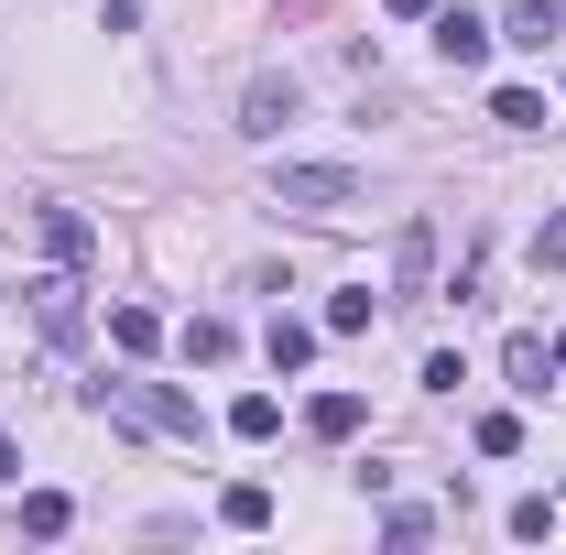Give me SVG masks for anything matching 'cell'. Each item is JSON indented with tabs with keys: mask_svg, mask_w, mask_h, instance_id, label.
<instances>
[{
	"mask_svg": "<svg viewBox=\"0 0 566 555\" xmlns=\"http://www.w3.org/2000/svg\"><path fill=\"white\" fill-rule=\"evenodd\" d=\"M87 404L120 415V425H142V436H186V447H197V425H208L175 381H132V370H120V381H87Z\"/></svg>",
	"mask_w": 566,
	"mask_h": 555,
	"instance_id": "cell-1",
	"label": "cell"
},
{
	"mask_svg": "<svg viewBox=\"0 0 566 555\" xmlns=\"http://www.w3.org/2000/svg\"><path fill=\"white\" fill-rule=\"evenodd\" d=\"M273 208L349 218V208H370V175H349V164H283V175H273Z\"/></svg>",
	"mask_w": 566,
	"mask_h": 555,
	"instance_id": "cell-2",
	"label": "cell"
},
{
	"mask_svg": "<svg viewBox=\"0 0 566 555\" xmlns=\"http://www.w3.org/2000/svg\"><path fill=\"white\" fill-rule=\"evenodd\" d=\"M294 109H305V87H294V76H251V98H240V132H251V142H273Z\"/></svg>",
	"mask_w": 566,
	"mask_h": 555,
	"instance_id": "cell-3",
	"label": "cell"
},
{
	"mask_svg": "<svg viewBox=\"0 0 566 555\" xmlns=\"http://www.w3.org/2000/svg\"><path fill=\"white\" fill-rule=\"evenodd\" d=\"M33 327H44V338H55V348H66L76 327H87V305H76V273H66V262H55V273L33 283Z\"/></svg>",
	"mask_w": 566,
	"mask_h": 555,
	"instance_id": "cell-4",
	"label": "cell"
},
{
	"mask_svg": "<svg viewBox=\"0 0 566 555\" xmlns=\"http://www.w3.org/2000/svg\"><path fill=\"white\" fill-rule=\"evenodd\" d=\"M436 55H447V66H491V22L458 11V0H436Z\"/></svg>",
	"mask_w": 566,
	"mask_h": 555,
	"instance_id": "cell-5",
	"label": "cell"
},
{
	"mask_svg": "<svg viewBox=\"0 0 566 555\" xmlns=\"http://www.w3.org/2000/svg\"><path fill=\"white\" fill-rule=\"evenodd\" d=\"M424 283H436V229L403 218V229H392V294H424Z\"/></svg>",
	"mask_w": 566,
	"mask_h": 555,
	"instance_id": "cell-6",
	"label": "cell"
},
{
	"mask_svg": "<svg viewBox=\"0 0 566 555\" xmlns=\"http://www.w3.org/2000/svg\"><path fill=\"white\" fill-rule=\"evenodd\" d=\"M359 425H370V404H359V392H316V404H305V436H316V447H349Z\"/></svg>",
	"mask_w": 566,
	"mask_h": 555,
	"instance_id": "cell-7",
	"label": "cell"
},
{
	"mask_svg": "<svg viewBox=\"0 0 566 555\" xmlns=\"http://www.w3.org/2000/svg\"><path fill=\"white\" fill-rule=\"evenodd\" d=\"M87 251H98V229H87L76 208H44V262H66V273H76Z\"/></svg>",
	"mask_w": 566,
	"mask_h": 555,
	"instance_id": "cell-8",
	"label": "cell"
},
{
	"mask_svg": "<svg viewBox=\"0 0 566 555\" xmlns=\"http://www.w3.org/2000/svg\"><path fill=\"white\" fill-rule=\"evenodd\" d=\"M109 348H120V359H153V348H164V316H153V305H109Z\"/></svg>",
	"mask_w": 566,
	"mask_h": 555,
	"instance_id": "cell-9",
	"label": "cell"
},
{
	"mask_svg": "<svg viewBox=\"0 0 566 555\" xmlns=\"http://www.w3.org/2000/svg\"><path fill=\"white\" fill-rule=\"evenodd\" d=\"M218 523H229V534H262V523H273V490H262V480H229V490H218Z\"/></svg>",
	"mask_w": 566,
	"mask_h": 555,
	"instance_id": "cell-10",
	"label": "cell"
},
{
	"mask_svg": "<svg viewBox=\"0 0 566 555\" xmlns=\"http://www.w3.org/2000/svg\"><path fill=\"white\" fill-rule=\"evenodd\" d=\"M66 523H76V501H66V490H22V534H33V545H55Z\"/></svg>",
	"mask_w": 566,
	"mask_h": 555,
	"instance_id": "cell-11",
	"label": "cell"
},
{
	"mask_svg": "<svg viewBox=\"0 0 566 555\" xmlns=\"http://www.w3.org/2000/svg\"><path fill=\"white\" fill-rule=\"evenodd\" d=\"M501 370H512V392H545V370H556V348H545L534 327H523V338L501 348Z\"/></svg>",
	"mask_w": 566,
	"mask_h": 555,
	"instance_id": "cell-12",
	"label": "cell"
},
{
	"mask_svg": "<svg viewBox=\"0 0 566 555\" xmlns=\"http://www.w3.org/2000/svg\"><path fill=\"white\" fill-rule=\"evenodd\" d=\"M229 436H240V447L283 436V404H273V392H240V404H229Z\"/></svg>",
	"mask_w": 566,
	"mask_h": 555,
	"instance_id": "cell-13",
	"label": "cell"
},
{
	"mask_svg": "<svg viewBox=\"0 0 566 555\" xmlns=\"http://www.w3.org/2000/svg\"><path fill=\"white\" fill-rule=\"evenodd\" d=\"M262 359H273V370H305V359H316V327H305V316H273Z\"/></svg>",
	"mask_w": 566,
	"mask_h": 555,
	"instance_id": "cell-14",
	"label": "cell"
},
{
	"mask_svg": "<svg viewBox=\"0 0 566 555\" xmlns=\"http://www.w3.org/2000/svg\"><path fill=\"white\" fill-rule=\"evenodd\" d=\"M556 22H566V0H512V44H534V55H545V44H556Z\"/></svg>",
	"mask_w": 566,
	"mask_h": 555,
	"instance_id": "cell-15",
	"label": "cell"
},
{
	"mask_svg": "<svg viewBox=\"0 0 566 555\" xmlns=\"http://www.w3.org/2000/svg\"><path fill=\"white\" fill-rule=\"evenodd\" d=\"M491 121H501V132H545V98H534V87H501Z\"/></svg>",
	"mask_w": 566,
	"mask_h": 555,
	"instance_id": "cell-16",
	"label": "cell"
},
{
	"mask_svg": "<svg viewBox=\"0 0 566 555\" xmlns=\"http://www.w3.org/2000/svg\"><path fill=\"white\" fill-rule=\"evenodd\" d=\"M469 436H480V458H512V447H523V415H480Z\"/></svg>",
	"mask_w": 566,
	"mask_h": 555,
	"instance_id": "cell-17",
	"label": "cell"
},
{
	"mask_svg": "<svg viewBox=\"0 0 566 555\" xmlns=\"http://www.w3.org/2000/svg\"><path fill=\"white\" fill-rule=\"evenodd\" d=\"M556 534V501H512V545H545Z\"/></svg>",
	"mask_w": 566,
	"mask_h": 555,
	"instance_id": "cell-18",
	"label": "cell"
},
{
	"mask_svg": "<svg viewBox=\"0 0 566 555\" xmlns=\"http://www.w3.org/2000/svg\"><path fill=\"white\" fill-rule=\"evenodd\" d=\"M370 327V294H327V338H359Z\"/></svg>",
	"mask_w": 566,
	"mask_h": 555,
	"instance_id": "cell-19",
	"label": "cell"
},
{
	"mask_svg": "<svg viewBox=\"0 0 566 555\" xmlns=\"http://www.w3.org/2000/svg\"><path fill=\"white\" fill-rule=\"evenodd\" d=\"M186 359H208V370H218V359H229V327H218V316H197V327H186Z\"/></svg>",
	"mask_w": 566,
	"mask_h": 555,
	"instance_id": "cell-20",
	"label": "cell"
},
{
	"mask_svg": "<svg viewBox=\"0 0 566 555\" xmlns=\"http://www.w3.org/2000/svg\"><path fill=\"white\" fill-rule=\"evenodd\" d=\"M534 262H545V273H566V208L545 218V229H534Z\"/></svg>",
	"mask_w": 566,
	"mask_h": 555,
	"instance_id": "cell-21",
	"label": "cell"
},
{
	"mask_svg": "<svg viewBox=\"0 0 566 555\" xmlns=\"http://www.w3.org/2000/svg\"><path fill=\"white\" fill-rule=\"evenodd\" d=\"M381 11H392V22H436V0H381Z\"/></svg>",
	"mask_w": 566,
	"mask_h": 555,
	"instance_id": "cell-22",
	"label": "cell"
},
{
	"mask_svg": "<svg viewBox=\"0 0 566 555\" xmlns=\"http://www.w3.org/2000/svg\"><path fill=\"white\" fill-rule=\"evenodd\" d=\"M11 480H22V447H11V436H0V490H11Z\"/></svg>",
	"mask_w": 566,
	"mask_h": 555,
	"instance_id": "cell-23",
	"label": "cell"
},
{
	"mask_svg": "<svg viewBox=\"0 0 566 555\" xmlns=\"http://www.w3.org/2000/svg\"><path fill=\"white\" fill-rule=\"evenodd\" d=\"M556 370H566V338H556Z\"/></svg>",
	"mask_w": 566,
	"mask_h": 555,
	"instance_id": "cell-24",
	"label": "cell"
}]
</instances>
